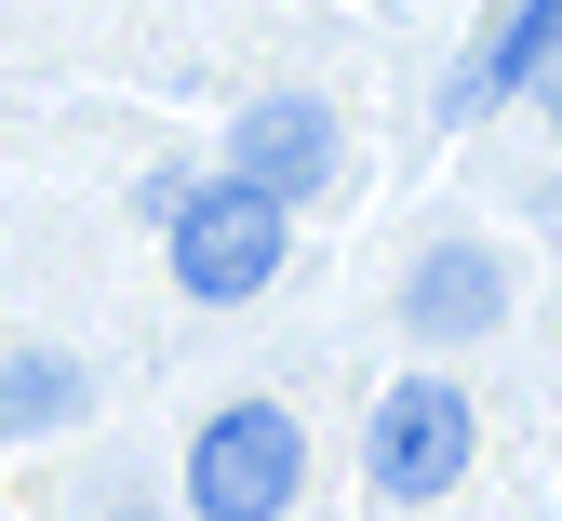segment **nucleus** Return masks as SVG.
<instances>
[{"label": "nucleus", "mask_w": 562, "mask_h": 521, "mask_svg": "<svg viewBox=\"0 0 562 521\" xmlns=\"http://www.w3.org/2000/svg\"><path fill=\"white\" fill-rule=\"evenodd\" d=\"M281 188H255V174H215V188H175V214H161V241H175V281L201 294V308H241V294H268L281 281Z\"/></svg>", "instance_id": "1"}, {"label": "nucleus", "mask_w": 562, "mask_h": 521, "mask_svg": "<svg viewBox=\"0 0 562 521\" xmlns=\"http://www.w3.org/2000/svg\"><path fill=\"white\" fill-rule=\"evenodd\" d=\"M402 321L415 335H482V321H496V254H482V241H442L429 268L402 281Z\"/></svg>", "instance_id": "5"}, {"label": "nucleus", "mask_w": 562, "mask_h": 521, "mask_svg": "<svg viewBox=\"0 0 562 521\" xmlns=\"http://www.w3.org/2000/svg\"><path fill=\"white\" fill-rule=\"evenodd\" d=\"M228 174H255L281 201H322V174H335V107L322 94H255L228 121Z\"/></svg>", "instance_id": "4"}, {"label": "nucleus", "mask_w": 562, "mask_h": 521, "mask_svg": "<svg viewBox=\"0 0 562 521\" xmlns=\"http://www.w3.org/2000/svg\"><path fill=\"white\" fill-rule=\"evenodd\" d=\"M295 482H308V428L281 415V401L201 415V441H188V508H201V521H281Z\"/></svg>", "instance_id": "2"}, {"label": "nucleus", "mask_w": 562, "mask_h": 521, "mask_svg": "<svg viewBox=\"0 0 562 521\" xmlns=\"http://www.w3.org/2000/svg\"><path fill=\"white\" fill-rule=\"evenodd\" d=\"M536 67H562V0H522V14L496 27V54L469 67V107H482V94H522Z\"/></svg>", "instance_id": "7"}, {"label": "nucleus", "mask_w": 562, "mask_h": 521, "mask_svg": "<svg viewBox=\"0 0 562 521\" xmlns=\"http://www.w3.org/2000/svg\"><path fill=\"white\" fill-rule=\"evenodd\" d=\"M362 468H375V495H442V482L469 468V388L402 375V388L375 401V428H362Z\"/></svg>", "instance_id": "3"}, {"label": "nucleus", "mask_w": 562, "mask_h": 521, "mask_svg": "<svg viewBox=\"0 0 562 521\" xmlns=\"http://www.w3.org/2000/svg\"><path fill=\"white\" fill-rule=\"evenodd\" d=\"M67 415H81V361H67V348H0V428L41 441Z\"/></svg>", "instance_id": "6"}]
</instances>
